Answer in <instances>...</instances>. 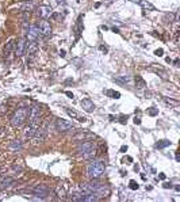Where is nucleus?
<instances>
[{
    "label": "nucleus",
    "mask_w": 180,
    "mask_h": 202,
    "mask_svg": "<svg viewBox=\"0 0 180 202\" xmlns=\"http://www.w3.org/2000/svg\"><path fill=\"white\" fill-rule=\"evenodd\" d=\"M104 170H106V164L103 160H94L88 164L87 175L90 178H100L104 174Z\"/></svg>",
    "instance_id": "1"
},
{
    "label": "nucleus",
    "mask_w": 180,
    "mask_h": 202,
    "mask_svg": "<svg viewBox=\"0 0 180 202\" xmlns=\"http://www.w3.org/2000/svg\"><path fill=\"white\" fill-rule=\"evenodd\" d=\"M28 110H30V107H20V109L15 110V113L12 114L11 119H9V122H11V125L14 128H19V126L24 124V121L27 119L28 115Z\"/></svg>",
    "instance_id": "2"
},
{
    "label": "nucleus",
    "mask_w": 180,
    "mask_h": 202,
    "mask_svg": "<svg viewBox=\"0 0 180 202\" xmlns=\"http://www.w3.org/2000/svg\"><path fill=\"white\" fill-rule=\"evenodd\" d=\"M79 152L84 159H92L96 153V148L92 141H85V143L79 145Z\"/></svg>",
    "instance_id": "3"
},
{
    "label": "nucleus",
    "mask_w": 180,
    "mask_h": 202,
    "mask_svg": "<svg viewBox=\"0 0 180 202\" xmlns=\"http://www.w3.org/2000/svg\"><path fill=\"white\" fill-rule=\"evenodd\" d=\"M56 129L61 133H65V132H69L73 129V125L72 122L66 121V119H57L56 121Z\"/></svg>",
    "instance_id": "4"
},
{
    "label": "nucleus",
    "mask_w": 180,
    "mask_h": 202,
    "mask_svg": "<svg viewBox=\"0 0 180 202\" xmlns=\"http://www.w3.org/2000/svg\"><path fill=\"white\" fill-rule=\"evenodd\" d=\"M31 191H33L34 195H38L39 198L43 200V198H46L47 194H49V187H47L46 185H37L31 189Z\"/></svg>",
    "instance_id": "5"
},
{
    "label": "nucleus",
    "mask_w": 180,
    "mask_h": 202,
    "mask_svg": "<svg viewBox=\"0 0 180 202\" xmlns=\"http://www.w3.org/2000/svg\"><path fill=\"white\" fill-rule=\"evenodd\" d=\"M28 121H30V124L33 125H37L38 121H39V107L38 106H33L30 107V110H28Z\"/></svg>",
    "instance_id": "6"
},
{
    "label": "nucleus",
    "mask_w": 180,
    "mask_h": 202,
    "mask_svg": "<svg viewBox=\"0 0 180 202\" xmlns=\"http://www.w3.org/2000/svg\"><path fill=\"white\" fill-rule=\"evenodd\" d=\"M37 27H38V30H39V34H42V36H50V34H52V26H50V23L47 21L38 22Z\"/></svg>",
    "instance_id": "7"
},
{
    "label": "nucleus",
    "mask_w": 180,
    "mask_h": 202,
    "mask_svg": "<svg viewBox=\"0 0 180 202\" xmlns=\"http://www.w3.org/2000/svg\"><path fill=\"white\" fill-rule=\"evenodd\" d=\"M26 43H27V41L24 38H19L17 41V43H15V54L18 57L24 54V52H26Z\"/></svg>",
    "instance_id": "8"
},
{
    "label": "nucleus",
    "mask_w": 180,
    "mask_h": 202,
    "mask_svg": "<svg viewBox=\"0 0 180 202\" xmlns=\"http://www.w3.org/2000/svg\"><path fill=\"white\" fill-rule=\"evenodd\" d=\"M35 14H37V17H38V18L46 19V18H47V17H50V14H52V8H50L49 6H39V7L37 8Z\"/></svg>",
    "instance_id": "9"
},
{
    "label": "nucleus",
    "mask_w": 180,
    "mask_h": 202,
    "mask_svg": "<svg viewBox=\"0 0 180 202\" xmlns=\"http://www.w3.org/2000/svg\"><path fill=\"white\" fill-rule=\"evenodd\" d=\"M45 137H46L45 129H43V128L37 129L35 134H34V137H33V143H34V144H41L43 140H45Z\"/></svg>",
    "instance_id": "10"
},
{
    "label": "nucleus",
    "mask_w": 180,
    "mask_h": 202,
    "mask_svg": "<svg viewBox=\"0 0 180 202\" xmlns=\"http://www.w3.org/2000/svg\"><path fill=\"white\" fill-rule=\"evenodd\" d=\"M38 36H39V30H38L37 24H33V26L28 27V31H27V38H28V41H37Z\"/></svg>",
    "instance_id": "11"
},
{
    "label": "nucleus",
    "mask_w": 180,
    "mask_h": 202,
    "mask_svg": "<svg viewBox=\"0 0 180 202\" xmlns=\"http://www.w3.org/2000/svg\"><path fill=\"white\" fill-rule=\"evenodd\" d=\"M80 105H81V109L84 110V111H87V113H92L94 110H95V105H94V102L91 99H83L80 102Z\"/></svg>",
    "instance_id": "12"
},
{
    "label": "nucleus",
    "mask_w": 180,
    "mask_h": 202,
    "mask_svg": "<svg viewBox=\"0 0 180 202\" xmlns=\"http://www.w3.org/2000/svg\"><path fill=\"white\" fill-rule=\"evenodd\" d=\"M35 132H37V125L30 124L28 126H26V128H24V130H23L24 138H33L34 134H35Z\"/></svg>",
    "instance_id": "13"
},
{
    "label": "nucleus",
    "mask_w": 180,
    "mask_h": 202,
    "mask_svg": "<svg viewBox=\"0 0 180 202\" xmlns=\"http://www.w3.org/2000/svg\"><path fill=\"white\" fill-rule=\"evenodd\" d=\"M100 186H102V182L99 181V178H91V182L87 183V187L90 189L91 193H95Z\"/></svg>",
    "instance_id": "14"
},
{
    "label": "nucleus",
    "mask_w": 180,
    "mask_h": 202,
    "mask_svg": "<svg viewBox=\"0 0 180 202\" xmlns=\"http://www.w3.org/2000/svg\"><path fill=\"white\" fill-rule=\"evenodd\" d=\"M14 185V179L11 176H4V178L0 179V190H4V189H8Z\"/></svg>",
    "instance_id": "15"
},
{
    "label": "nucleus",
    "mask_w": 180,
    "mask_h": 202,
    "mask_svg": "<svg viewBox=\"0 0 180 202\" xmlns=\"http://www.w3.org/2000/svg\"><path fill=\"white\" fill-rule=\"evenodd\" d=\"M66 114H68L71 118H73V119H77L79 122H85L87 121V118L85 117H81L80 114H79L77 111H75V110H71V109H66Z\"/></svg>",
    "instance_id": "16"
},
{
    "label": "nucleus",
    "mask_w": 180,
    "mask_h": 202,
    "mask_svg": "<svg viewBox=\"0 0 180 202\" xmlns=\"http://www.w3.org/2000/svg\"><path fill=\"white\" fill-rule=\"evenodd\" d=\"M37 49H38L37 41H27V43H26V50L28 52V54H33V53H35Z\"/></svg>",
    "instance_id": "17"
},
{
    "label": "nucleus",
    "mask_w": 180,
    "mask_h": 202,
    "mask_svg": "<svg viewBox=\"0 0 180 202\" xmlns=\"http://www.w3.org/2000/svg\"><path fill=\"white\" fill-rule=\"evenodd\" d=\"M8 148L11 151H19V149H22V141H19V140H14V141H11L8 145Z\"/></svg>",
    "instance_id": "18"
},
{
    "label": "nucleus",
    "mask_w": 180,
    "mask_h": 202,
    "mask_svg": "<svg viewBox=\"0 0 180 202\" xmlns=\"http://www.w3.org/2000/svg\"><path fill=\"white\" fill-rule=\"evenodd\" d=\"M140 4L144 10H149V11H154V6L149 2H145V0H140Z\"/></svg>",
    "instance_id": "19"
},
{
    "label": "nucleus",
    "mask_w": 180,
    "mask_h": 202,
    "mask_svg": "<svg viewBox=\"0 0 180 202\" xmlns=\"http://www.w3.org/2000/svg\"><path fill=\"white\" fill-rule=\"evenodd\" d=\"M72 201H76V202H84V193H75L72 194Z\"/></svg>",
    "instance_id": "20"
},
{
    "label": "nucleus",
    "mask_w": 180,
    "mask_h": 202,
    "mask_svg": "<svg viewBox=\"0 0 180 202\" xmlns=\"http://www.w3.org/2000/svg\"><path fill=\"white\" fill-rule=\"evenodd\" d=\"M135 84H137V88H144L146 87V83H145V80L142 79L141 76H137L135 77Z\"/></svg>",
    "instance_id": "21"
},
{
    "label": "nucleus",
    "mask_w": 180,
    "mask_h": 202,
    "mask_svg": "<svg viewBox=\"0 0 180 202\" xmlns=\"http://www.w3.org/2000/svg\"><path fill=\"white\" fill-rule=\"evenodd\" d=\"M168 145H171V141H168V140H161V141H159V143L156 144V148H159V149H163V148L168 147Z\"/></svg>",
    "instance_id": "22"
},
{
    "label": "nucleus",
    "mask_w": 180,
    "mask_h": 202,
    "mask_svg": "<svg viewBox=\"0 0 180 202\" xmlns=\"http://www.w3.org/2000/svg\"><path fill=\"white\" fill-rule=\"evenodd\" d=\"M56 194L58 195L60 198H64V195H65V190L61 187V186H57V187H56Z\"/></svg>",
    "instance_id": "23"
},
{
    "label": "nucleus",
    "mask_w": 180,
    "mask_h": 202,
    "mask_svg": "<svg viewBox=\"0 0 180 202\" xmlns=\"http://www.w3.org/2000/svg\"><path fill=\"white\" fill-rule=\"evenodd\" d=\"M22 10H23L24 12H30V11H33L34 10V6H33V3H26V4L22 7Z\"/></svg>",
    "instance_id": "24"
},
{
    "label": "nucleus",
    "mask_w": 180,
    "mask_h": 202,
    "mask_svg": "<svg viewBox=\"0 0 180 202\" xmlns=\"http://www.w3.org/2000/svg\"><path fill=\"white\" fill-rule=\"evenodd\" d=\"M12 46H14V39H9L8 43H7V46H6V56H8L9 53H11Z\"/></svg>",
    "instance_id": "25"
},
{
    "label": "nucleus",
    "mask_w": 180,
    "mask_h": 202,
    "mask_svg": "<svg viewBox=\"0 0 180 202\" xmlns=\"http://www.w3.org/2000/svg\"><path fill=\"white\" fill-rule=\"evenodd\" d=\"M107 95L115 98V99H119V98H121V94H119V92H115V91H107Z\"/></svg>",
    "instance_id": "26"
},
{
    "label": "nucleus",
    "mask_w": 180,
    "mask_h": 202,
    "mask_svg": "<svg viewBox=\"0 0 180 202\" xmlns=\"http://www.w3.org/2000/svg\"><path fill=\"white\" fill-rule=\"evenodd\" d=\"M129 187H130L131 190H137V189H138V183L135 181H130V183H129Z\"/></svg>",
    "instance_id": "27"
},
{
    "label": "nucleus",
    "mask_w": 180,
    "mask_h": 202,
    "mask_svg": "<svg viewBox=\"0 0 180 202\" xmlns=\"http://www.w3.org/2000/svg\"><path fill=\"white\" fill-rule=\"evenodd\" d=\"M164 100H165L167 105H172V106H176L179 103L178 100H173V99H164Z\"/></svg>",
    "instance_id": "28"
},
{
    "label": "nucleus",
    "mask_w": 180,
    "mask_h": 202,
    "mask_svg": "<svg viewBox=\"0 0 180 202\" xmlns=\"http://www.w3.org/2000/svg\"><path fill=\"white\" fill-rule=\"evenodd\" d=\"M157 114H159V110H157V109H152V110H149V115L154 117V115H157Z\"/></svg>",
    "instance_id": "29"
},
{
    "label": "nucleus",
    "mask_w": 180,
    "mask_h": 202,
    "mask_svg": "<svg viewBox=\"0 0 180 202\" xmlns=\"http://www.w3.org/2000/svg\"><path fill=\"white\" fill-rule=\"evenodd\" d=\"M126 121H127V115H121V118H119V122L121 124H126Z\"/></svg>",
    "instance_id": "30"
},
{
    "label": "nucleus",
    "mask_w": 180,
    "mask_h": 202,
    "mask_svg": "<svg viewBox=\"0 0 180 202\" xmlns=\"http://www.w3.org/2000/svg\"><path fill=\"white\" fill-rule=\"evenodd\" d=\"M163 53H164V50H163V49H157L156 52H154V54L159 56V57H160V56H163Z\"/></svg>",
    "instance_id": "31"
},
{
    "label": "nucleus",
    "mask_w": 180,
    "mask_h": 202,
    "mask_svg": "<svg viewBox=\"0 0 180 202\" xmlns=\"http://www.w3.org/2000/svg\"><path fill=\"white\" fill-rule=\"evenodd\" d=\"M133 122H134L135 125H140V124H141V118H138V117H135V118H134V121H133Z\"/></svg>",
    "instance_id": "32"
},
{
    "label": "nucleus",
    "mask_w": 180,
    "mask_h": 202,
    "mask_svg": "<svg viewBox=\"0 0 180 202\" xmlns=\"http://www.w3.org/2000/svg\"><path fill=\"white\" fill-rule=\"evenodd\" d=\"M159 178L161 179V181H165V178H167V175H165V174H163V172H161V174H159Z\"/></svg>",
    "instance_id": "33"
},
{
    "label": "nucleus",
    "mask_w": 180,
    "mask_h": 202,
    "mask_svg": "<svg viewBox=\"0 0 180 202\" xmlns=\"http://www.w3.org/2000/svg\"><path fill=\"white\" fill-rule=\"evenodd\" d=\"M163 187L164 189H171V187H172V185H171V183H164Z\"/></svg>",
    "instance_id": "34"
},
{
    "label": "nucleus",
    "mask_w": 180,
    "mask_h": 202,
    "mask_svg": "<svg viewBox=\"0 0 180 202\" xmlns=\"http://www.w3.org/2000/svg\"><path fill=\"white\" fill-rule=\"evenodd\" d=\"M126 151H127V147H126V145H122V147H121V152L125 153Z\"/></svg>",
    "instance_id": "35"
},
{
    "label": "nucleus",
    "mask_w": 180,
    "mask_h": 202,
    "mask_svg": "<svg viewBox=\"0 0 180 202\" xmlns=\"http://www.w3.org/2000/svg\"><path fill=\"white\" fill-rule=\"evenodd\" d=\"M65 94H66V96H69V98H73V94H72L71 91H66Z\"/></svg>",
    "instance_id": "36"
},
{
    "label": "nucleus",
    "mask_w": 180,
    "mask_h": 202,
    "mask_svg": "<svg viewBox=\"0 0 180 202\" xmlns=\"http://www.w3.org/2000/svg\"><path fill=\"white\" fill-rule=\"evenodd\" d=\"M73 64H80V60H73ZM79 68V65H76Z\"/></svg>",
    "instance_id": "37"
},
{
    "label": "nucleus",
    "mask_w": 180,
    "mask_h": 202,
    "mask_svg": "<svg viewBox=\"0 0 180 202\" xmlns=\"http://www.w3.org/2000/svg\"><path fill=\"white\" fill-rule=\"evenodd\" d=\"M60 56H61V57H65V50H61V52H60Z\"/></svg>",
    "instance_id": "38"
},
{
    "label": "nucleus",
    "mask_w": 180,
    "mask_h": 202,
    "mask_svg": "<svg viewBox=\"0 0 180 202\" xmlns=\"http://www.w3.org/2000/svg\"><path fill=\"white\" fill-rule=\"evenodd\" d=\"M100 50H103V52L106 53V52H107V48H104V46H100Z\"/></svg>",
    "instance_id": "39"
},
{
    "label": "nucleus",
    "mask_w": 180,
    "mask_h": 202,
    "mask_svg": "<svg viewBox=\"0 0 180 202\" xmlns=\"http://www.w3.org/2000/svg\"><path fill=\"white\" fill-rule=\"evenodd\" d=\"M175 190H176V191H180V186H179V185L175 186Z\"/></svg>",
    "instance_id": "40"
},
{
    "label": "nucleus",
    "mask_w": 180,
    "mask_h": 202,
    "mask_svg": "<svg viewBox=\"0 0 180 202\" xmlns=\"http://www.w3.org/2000/svg\"><path fill=\"white\" fill-rule=\"evenodd\" d=\"M56 2H57V3H65L66 0H56Z\"/></svg>",
    "instance_id": "41"
},
{
    "label": "nucleus",
    "mask_w": 180,
    "mask_h": 202,
    "mask_svg": "<svg viewBox=\"0 0 180 202\" xmlns=\"http://www.w3.org/2000/svg\"><path fill=\"white\" fill-rule=\"evenodd\" d=\"M3 133V128H0V134H2Z\"/></svg>",
    "instance_id": "42"
},
{
    "label": "nucleus",
    "mask_w": 180,
    "mask_h": 202,
    "mask_svg": "<svg viewBox=\"0 0 180 202\" xmlns=\"http://www.w3.org/2000/svg\"><path fill=\"white\" fill-rule=\"evenodd\" d=\"M23 2H28V0H23Z\"/></svg>",
    "instance_id": "43"
}]
</instances>
